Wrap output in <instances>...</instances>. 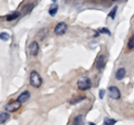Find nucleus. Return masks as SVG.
<instances>
[{
    "label": "nucleus",
    "instance_id": "5",
    "mask_svg": "<svg viewBox=\"0 0 134 125\" xmlns=\"http://www.w3.org/2000/svg\"><path fill=\"white\" fill-rule=\"evenodd\" d=\"M108 94H110V97L113 99H120L121 98V92L116 86L108 87Z\"/></svg>",
    "mask_w": 134,
    "mask_h": 125
},
{
    "label": "nucleus",
    "instance_id": "6",
    "mask_svg": "<svg viewBox=\"0 0 134 125\" xmlns=\"http://www.w3.org/2000/svg\"><path fill=\"white\" fill-rule=\"evenodd\" d=\"M20 105H21V103L18 102V101H15V102L8 103L7 105L5 106V108H6L7 112H15V111H17L20 107Z\"/></svg>",
    "mask_w": 134,
    "mask_h": 125
},
{
    "label": "nucleus",
    "instance_id": "14",
    "mask_svg": "<svg viewBox=\"0 0 134 125\" xmlns=\"http://www.w3.org/2000/svg\"><path fill=\"white\" fill-rule=\"evenodd\" d=\"M57 11H58V5H56V3H53L48 9V12L50 16H55L57 14Z\"/></svg>",
    "mask_w": 134,
    "mask_h": 125
},
{
    "label": "nucleus",
    "instance_id": "13",
    "mask_svg": "<svg viewBox=\"0 0 134 125\" xmlns=\"http://www.w3.org/2000/svg\"><path fill=\"white\" fill-rule=\"evenodd\" d=\"M72 125H83V115H76L73 120Z\"/></svg>",
    "mask_w": 134,
    "mask_h": 125
},
{
    "label": "nucleus",
    "instance_id": "8",
    "mask_svg": "<svg viewBox=\"0 0 134 125\" xmlns=\"http://www.w3.org/2000/svg\"><path fill=\"white\" fill-rule=\"evenodd\" d=\"M29 98H30V93H29L28 90H25V92H23V93L19 95V97L17 98V101L23 104V103H25V102H27Z\"/></svg>",
    "mask_w": 134,
    "mask_h": 125
},
{
    "label": "nucleus",
    "instance_id": "17",
    "mask_svg": "<svg viewBox=\"0 0 134 125\" xmlns=\"http://www.w3.org/2000/svg\"><path fill=\"white\" fill-rule=\"evenodd\" d=\"M9 38H10V36H9V34H8V32H1V34H0V39H1L2 41H8L9 40Z\"/></svg>",
    "mask_w": 134,
    "mask_h": 125
},
{
    "label": "nucleus",
    "instance_id": "25",
    "mask_svg": "<svg viewBox=\"0 0 134 125\" xmlns=\"http://www.w3.org/2000/svg\"><path fill=\"white\" fill-rule=\"evenodd\" d=\"M112 1H116V0H112Z\"/></svg>",
    "mask_w": 134,
    "mask_h": 125
},
{
    "label": "nucleus",
    "instance_id": "3",
    "mask_svg": "<svg viewBox=\"0 0 134 125\" xmlns=\"http://www.w3.org/2000/svg\"><path fill=\"white\" fill-rule=\"evenodd\" d=\"M105 62H106V56L104 54H100V55L96 58L95 61V67L97 70H102L104 67H105Z\"/></svg>",
    "mask_w": 134,
    "mask_h": 125
},
{
    "label": "nucleus",
    "instance_id": "9",
    "mask_svg": "<svg viewBox=\"0 0 134 125\" xmlns=\"http://www.w3.org/2000/svg\"><path fill=\"white\" fill-rule=\"evenodd\" d=\"M125 75H126V69L125 68H119L115 73V78L117 81H122L125 77Z\"/></svg>",
    "mask_w": 134,
    "mask_h": 125
},
{
    "label": "nucleus",
    "instance_id": "19",
    "mask_svg": "<svg viewBox=\"0 0 134 125\" xmlns=\"http://www.w3.org/2000/svg\"><path fill=\"white\" fill-rule=\"evenodd\" d=\"M116 11H117V6L113 7V9L111 10V12H110V14H108V18H111V19H114V18H115V16H116Z\"/></svg>",
    "mask_w": 134,
    "mask_h": 125
},
{
    "label": "nucleus",
    "instance_id": "12",
    "mask_svg": "<svg viewBox=\"0 0 134 125\" xmlns=\"http://www.w3.org/2000/svg\"><path fill=\"white\" fill-rule=\"evenodd\" d=\"M35 7V3H28L27 6H25L23 8V11H21V15L25 16V15H28L29 12H30L32 10V8Z\"/></svg>",
    "mask_w": 134,
    "mask_h": 125
},
{
    "label": "nucleus",
    "instance_id": "16",
    "mask_svg": "<svg viewBox=\"0 0 134 125\" xmlns=\"http://www.w3.org/2000/svg\"><path fill=\"white\" fill-rule=\"evenodd\" d=\"M115 123H116V120L114 118H110V117L104 118V125H114Z\"/></svg>",
    "mask_w": 134,
    "mask_h": 125
},
{
    "label": "nucleus",
    "instance_id": "7",
    "mask_svg": "<svg viewBox=\"0 0 134 125\" xmlns=\"http://www.w3.org/2000/svg\"><path fill=\"white\" fill-rule=\"evenodd\" d=\"M29 52H30L31 56H37L39 53V45L37 41H32V43L29 45Z\"/></svg>",
    "mask_w": 134,
    "mask_h": 125
},
{
    "label": "nucleus",
    "instance_id": "10",
    "mask_svg": "<svg viewBox=\"0 0 134 125\" xmlns=\"http://www.w3.org/2000/svg\"><path fill=\"white\" fill-rule=\"evenodd\" d=\"M20 16H21V12H19V11H15L14 14H10V15H8V16H6V20L7 21H12V20H15V19H17V18H19Z\"/></svg>",
    "mask_w": 134,
    "mask_h": 125
},
{
    "label": "nucleus",
    "instance_id": "2",
    "mask_svg": "<svg viewBox=\"0 0 134 125\" xmlns=\"http://www.w3.org/2000/svg\"><path fill=\"white\" fill-rule=\"evenodd\" d=\"M77 87H78V89H81V90H87V89H90L92 87V82H91V79L88 77L83 76V77H81L78 79Z\"/></svg>",
    "mask_w": 134,
    "mask_h": 125
},
{
    "label": "nucleus",
    "instance_id": "21",
    "mask_svg": "<svg viewBox=\"0 0 134 125\" xmlns=\"http://www.w3.org/2000/svg\"><path fill=\"white\" fill-rule=\"evenodd\" d=\"M84 99H85V97L82 96V97H79L78 99H75V101H72V104H76V103H78V102H82V101H84Z\"/></svg>",
    "mask_w": 134,
    "mask_h": 125
},
{
    "label": "nucleus",
    "instance_id": "4",
    "mask_svg": "<svg viewBox=\"0 0 134 125\" xmlns=\"http://www.w3.org/2000/svg\"><path fill=\"white\" fill-rule=\"evenodd\" d=\"M67 31V25L65 22H58L56 25V27L55 29H54V32H55V35L57 36H63V35H65V32Z\"/></svg>",
    "mask_w": 134,
    "mask_h": 125
},
{
    "label": "nucleus",
    "instance_id": "23",
    "mask_svg": "<svg viewBox=\"0 0 134 125\" xmlns=\"http://www.w3.org/2000/svg\"><path fill=\"white\" fill-rule=\"evenodd\" d=\"M90 125H96V124H94V123H90Z\"/></svg>",
    "mask_w": 134,
    "mask_h": 125
},
{
    "label": "nucleus",
    "instance_id": "1",
    "mask_svg": "<svg viewBox=\"0 0 134 125\" xmlns=\"http://www.w3.org/2000/svg\"><path fill=\"white\" fill-rule=\"evenodd\" d=\"M29 84H30L34 88H39L41 86V84H43V78L40 77L38 72L32 70L30 73V76H29Z\"/></svg>",
    "mask_w": 134,
    "mask_h": 125
},
{
    "label": "nucleus",
    "instance_id": "11",
    "mask_svg": "<svg viewBox=\"0 0 134 125\" xmlns=\"http://www.w3.org/2000/svg\"><path fill=\"white\" fill-rule=\"evenodd\" d=\"M9 117H10V115L8 114V112H2L0 114V123H1V125H5V123L8 122Z\"/></svg>",
    "mask_w": 134,
    "mask_h": 125
},
{
    "label": "nucleus",
    "instance_id": "15",
    "mask_svg": "<svg viewBox=\"0 0 134 125\" xmlns=\"http://www.w3.org/2000/svg\"><path fill=\"white\" fill-rule=\"evenodd\" d=\"M47 35H48V29H47V28L41 29V30L38 32V34H37V36H38L39 38H40V40H43V39H44V38H45V37L47 36Z\"/></svg>",
    "mask_w": 134,
    "mask_h": 125
},
{
    "label": "nucleus",
    "instance_id": "20",
    "mask_svg": "<svg viewBox=\"0 0 134 125\" xmlns=\"http://www.w3.org/2000/svg\"><path fill=\"white\" fill-rule=\"evenodd\" d=\"M98 32H100V34H106V35H108V36L111 35V31L108 30V29H106V28H102V29H99Z\"/></svg>",
    "mask_w": 134,
    "mask_h": 125
},
{
    "label": "nucleus",
    "instance_id": "22",
    "mask_svg": "<svg viewBox=\"0 0 134 125\" xmlns=\"http://www.w3.org/2000/svg\"><path fill=\"white\" fill-rule=\"evenodd\" d=\"M104 95H105V90H104V89H100V90H99V98H103Z\"/></svg>",
    "mask_w": 134,
    "mask_h": 125
},
{
    "label": "nucleus",
    "instance_id": "18",
    "mask_svg": "<svg viewBox=\"0 0 134 125\" xmlns=\"http://www.w3.org/2000/svg\"><path fill=\"white\" fill-rule=\"evenodd\" d=\"M127 48L130 49V50H133L134 49V35L130 38L129 40V43H127Z\"/></svg>",
    "mask_w": 134,
    "mask_h": 125
},
{
    "label": "nucleus",
    "instance_id": "24",
    "mask_svg": "<svg viewBox=\"0 0 134 125\" xmlns=\"http://www.w3.org/2000/svg\"><path fill=\"white\" fill-rule=\"evenodd\" d=\"M52 1H53V2H54V3H55V1H56V0H52Z\"/></svg>",
    "mask_w": 134,
    "mask_h": 125
}]
</instances>
